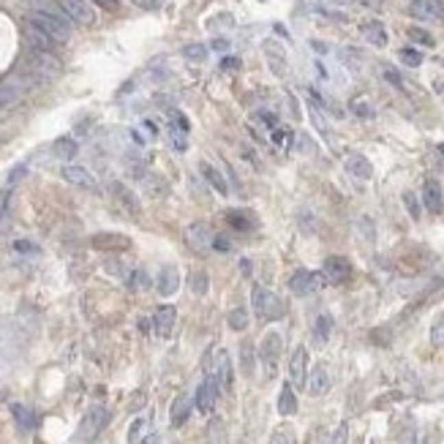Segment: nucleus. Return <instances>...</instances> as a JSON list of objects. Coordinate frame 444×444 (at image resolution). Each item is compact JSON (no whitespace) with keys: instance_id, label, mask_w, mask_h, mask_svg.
I'll list each match as a JSON object with an SVG mask.
<instances>
[{"instance_id":"f257e3e1","label":"nucleus","mask_w":444,"mask_h":444,"mask_svg":"<svg viewBox=\"0 0 444 444\" xmlns=\"http://www.w3.org/2000/svg\"><path fill=\"white\" fill-rule=\"evenodd\" d=\"M25 25H30V27H36V30H41L44 36H49V38H55L58 44H66L69 38H71V22H69V16L58 8V5H47V3H41V5H33L30 8V14L25 16Z\"/></svg>"},{"instance_id":"f03ea898","label":"nucleus","mask_w":444,"mask_h":444,"mask_svg":"<svg viewBox=\"0 0 444 444\" xmlns=\"http://www.w3.org/2000/svg\"><path fill=\"white\" fill-rule=\"evenodd\" d=\"M251 306H254V314H256L262 322H278V319L286 317V303H284L275 292H270V289H264V286H254V292H251Z\"/></svg>"},{"instance_id":"7ed1b4c3","label":"nucleus","mask_w":444,"mask_h":444,"mask_svg":"<svg viewBox=\"0 0 444 444\" xmlns=\"http://www.w3.org/2000/svg\"><path fill=\"white\" fill-rule=\"evenodd\" d=\"M55 5L69 16L71 25H79V27L96 25V5L90 0H55Z\"/></svg>"},{"instance_id":"20e7f679","label":"nucleus","mask_w":444,"mask_h":444,"mask_svg":"<svg viewBox=\"0 0 444 444\" xmlns=\"http://www.w3.org/2000/svg\"><path fill=\"white\" fill-rule=\"evenodd\" d=\"M208 362H205V371L219 382V387H221V393L226 390H232V382H234V373H232V360H229V354H226V349H219L213 357L208 354L205 357Z\"/></svg>"},{"instance_id":"39448f33","label":"nucleus","mask_w":444,"mask_h":444,"mask_svg":"<svg viewBox=\"0 0 444 444\" xmlns=\"http://www.w3.org/2000/svg\"><path fill=\"white\" fill-rule=\"evenodd\" d=\"M281 349H284V338H281V333L270 330V333L262 338V343H259V360H262V365H264L267 376H273V373H275L278 360H281Z\"/></svg>"},{"instance_id":"423d86ee","label":"nucleus","mask_w":444,"mask_h":444,"mask_svg":"<svg viewBox=\"0 0 444 444\" xmlns=\"http://www.w3.org/2000/svg\"><path fill=\"white\" fill-rule=\"evenodd\" d=\"M60 175H63V180L71 183L74 188H82V191H99V180H96V175H93L88 166H82V164L66 161V166L60 169Z\"/></svg>"},{"instance_id":"0eeeda50","label":"nucleus","mask_w":444,"mask_h":444,"mask_svg":"<svg viewBox=\"0 0 444 444\" xmlns=\"http://www.w3.org/2000/svg\"><path fill=\"white\" fill-rule=\"evenodd\" d=\"M213 229L208 226L205 221H194L188 229H186V245L197 254H208L213 248Z\"/></svg>"},{"instance_id":"6e6552de","label":"nucleus","mask_w":444,"mask_h":444,"mask_svg":"<svg viewBox=\"0 0 444 444\" xmlns=\"http://www.w3.org/2000/svg\"><path fill=\"white\" fill-rule=\"evenodd\" d=\"M322 284H325V275H322V273L297 270V273L292 275V281H289V289H292L297 297H308V295H314L317 289H322Z\"/></svg>"},{"instance_id":"1a4fd4ad","label":"nucleus","mask_w":444,"mask_h":444,"mask_svg":"<svg viewBox=\"0 0 444 444\" xmlns=\"http://www.w3.org/2000/svg\"><path fill=\"white\" fill-rule=\"evenodd\" d=\"M306 382H308V349L297 346L289 360V384L297 390H306Z\"/></svg>"},{"instance_id":"9d476101","label":"nucleus","mask_w":444,"mask_h":444,"mask_svg":"<svg viewBox=\"0 0 444 444\" xmlns=\"http://www.w3.org/2000/svg\"><path fill=\"white\" fill-rule=\"evenodd\" d=\"M110 194L112 199H114V205L117 208H123L131 219H139V210H142V205H139V199H136V194L125 186V183H120V180H114L110 183Z\"/></svg>"},{"instance_id":"9b49d317","label":"nucleus","mask_w":444,"mask_h":444,"mask_svg":"<svg viewBox=\"0 0 444 444\" xmlns=\"http://www.w3.org/2000/svg\"><path fill=\"white\" fill-rule=\"evenodd\" d=\"M219 395H221V387H219V382H216V379L208 373V376L202 379L199 390H197V409H199L202 415H210V412L216 409Z\"/></svg>"},{"instance_id":"f8f14e48","label":"nucleus","mask_w":444,"mask_h":444,"mask_svg":"<svg viewBox=\"0 0 444 444\" xmlns=\"http://www.w3.org/2000/svg\"><path fill=\"white\" fill-rule=\"evenodd\" d=\"M322 275H325L328 284H346L352 278V262L343 259V256H328Z\"/></svg>"},{"instance_id":"ddd939ff","label":"nucleus","mask_w":444,"mask_h":444,"mask_svg":"<svg viewBox=\"0 0 444 444\" xmlns=\"http://www.w3.org/2000/svg\"><path fill=\"white\" fill-rule=\"evenodd\" d=\"M25 41H27V49H33V52H44V55H58L60 47H63V44H58L55 38L44 36L41 30L30 27V25H25Z\"/></svg>"},{"instance_id":"4468645a","label":"nucleus","mask_w":444,"mask_h":444,"mask_svg":"<svg viewBox=\"0 0 444 444\" xmlns=\"http://www.w3.org/2000/svg\"><path fill=\"white\" fill-rule=\"evenodd\" d=\"M177 289H180V273H177V267L175 264H164L158 270V278H156V292L161 297H172Z\"/></svg>"},{"instance_id":"2eb2a0df","label":"nucleus","mask_w":444,"mask_h":444,"mask_svg":"<svg viewBox=\"0 0 444 444\" xmlns=\"http://www.w3.org/2000/svg\"><path fill=\"white\" fill-rule=\"evenodd\" d=\"M191 409H194V398L188 395V393H180L177 398H175V404H172V426L175 428H180V426H186L188 423V417H191Z\"/></svg>"},{"instance_id":"dca6fc26","label":"nucleus","mask_w":444,"mask_h":444,"mask_svg":"<svg viewBox=\"0 0 444 444\" xmlns=\"http://www.w3.org/2000/svg\"><path fill=\"white\" fill-rule=\"evenodd\" d=\"M175 319H177L175 306H161V308L156 311V317H153V328H156V333L161 335V338L172 335V330H175Z\"/></svg>"},{"instance_id":"f3484780","label":"nucleus","mask_w":444,"mask_h":444,"mask_svg":"<svg viewBox=\"0 0 444 444\" xmlns=\"http://www.w3.org/2000/svg\"><path fill=\"white\" fill-rule=\"evenodd\" d=\"M107 420H110V415H107V409H101V406H93L88 415H85V420H82V434L90 439V436H96L104 426H107Z\"/></svg>"},{"instance_id":"a211bd4d","label":"nucleus","mask_w":444,"mask_h":444,"mask_svg":"<svg viewBox=\"0 0 444 444\" xmlns=\"http://www.w3.org/2000/svg\"><path fill=\"white\" fill-rule=\"evenodd\" d=\"M423 202L431 213H442L444 210V194H442V186L439 180H426L423 186Z\"/></svg>"},{"instance_id":"6ab92c4d","label":"nucleus","mask_w":444,"mask_h":444,"mask_svg":"<svg viewBox=\"0 0 444 444\" xmlns=\"http://www.w3.org/2000/svg\"><path fill=\"white\" fill-rule=\"evenodd\" d=\"M22 93H25V88H22L16 79L0 82V112L16 107V104H19V99H22Z\"/></svg>"},{"instance_id":"aec40b11","label":"nucleus","mask_w":444,"mask_h":444,"mask_svg":"<svg viewBox=\"0 0 444 444\" xmlns=\"http://www.w3.org/2000/svg\"><path fill=\"white\" fill-rule=\"evenodd\" d=\"M128 245H131V240L117 232H101L93 237V248H101V251H123Z\"/></svg>"},{"instance_id":"412c9836","label":"nucleus","mask_w":444,"mask_h":444,"mask_svg":"<svg viewBox=\"0 0 444 444\" xmlns=\"http://www.w3.org/2000/svg\"><path fill=\"white\" fill-rule=\"evenodd\" d=\"M306 387H308L311 395H325V393L330 390V371H328L325 365H317V368L311 371Z\"/></svg>"},{"instance_id":"4be33fe9","label":"nucleus","mask_w":444,"mask_h":444,"mask_svg":"<svg viewBox=\"0 0 444 444\" xmlns=\"http://www.w3.org/2000/svg\"><path fill=\"white\" fill-rule=\"evenodd\" d=\"M226 223L234 229V232H251L256 226V216L245 208H237V210H229L226 213Z\"/></svg>"},{"instance_id":"5701e85b","label":"nucleus","mask_w":444,"mask_h":444,"mask_svg":"<svg viewBox=\"0 0 444 444\" xmlns=\"http://www.w3.org/2000/svg\"><path fill=\"white\" fill-rule=\"evenodd\" d=\"M346 172L354 175V177H360V180H371V177H373L371 161H368L365 156H357V153H352V156L346 158Z\"/></svg>"},{"instance_id":"b1692460","label":"nucleus","mask_w":444,"mask_h":444,"mask_svg":"<svg viewBox=\"0 0 444 444\" xmlns=\"http://www.w3.org/2000/svg\"><path fill=\"white\" fill-rule=\"evenodd\" d=\"M199 169H202V175H205V180L210 183V188H216V194H221V197L229 194V183H226V177L219 172V166H213L210 161H202Z\"/></svg>"},{"instance_id":"393cba45","label":"nucleus","mask_w":444,"mask_h":444,"mask_svg":"<svg viewBox=\"0 0 444 444\" xmlns=\"http://www.w3.org/2000/svg\"><path fill=\"white\" fill-rule=\"evenodd\" d=\"M264 55H267L270 69H273L278 77H284V74H286V55H284V49H281L275 41H264Z\"/></svg>"},{"instance_id":"a878e982","label":"nucleus","mask_w":444,"mask_h":444,"mask_svg":"<svg viewBox=\"0 0 444 444\" xmlns=\"http://www.w3.org/2000/svg\"><path fill=\"white\" fill-rule=\"evenodd\" d=\"M77 153H79V145H77L74 136H58L52 142V156L60 158V161H71Z\"/></svg>"},{"instance_id":"bb28decb","label":"nucleus","mask_w":444,"mask_h":444,"mask_svg":"<svg viewBox=\"0 0 444 444\" xmlns=\"http://www.w3.org/2000/svg\"><path fill=\"white\" fill-rule=\"evenodd\" d=\"M295 412H297V395H295V387L286 382V384L281 387V395H278V415L292 417Z\"/></svg>"},{"instance_id":"cd10ccee","label":"nucleus","mask_w":444,"mask_h":444,"mask_svg":"<svg viewBox=\"0 0 444 444\" xmlns=\"http://www.w3.org/2000/svg\"><path fill=\"white\" fill-rule=\"evenodd\" d=\"M142 186H145V191H147V197H161V194H166V180L164 177H158V175H142Z\"/></svg>"},{"instance_id":"c85d7f7f","label":"nucleus","mask_w":444,"mask_h":444,"mask_svg":"<svg viewBox=\"0 0 444 444\" xmlns=\"http://www.w3.org/2000/svg\"><path fill=\"white\" fill-rule=\"evenodd\" d=\"M415 11L420 16H436V19H444V3L442 0H423L415 5Z\"/></svg>"},{"instance_id":"c756f323","label":"nucleus","mask_w":444,"mask_h":444,"mask_svg":"<svg viewBox=\"0 0 444 444\" xmlns=\"http://www.w3.org/2000/svg\"><path fill=\"white\" fill-rule=\"evenodd\" d=\"M362 33H365L368 41H373L376 47H384V44H387V33H384V27H382L379 22H365V25H362Z\"/></svg>"},{"instance_id":"7c9ffc66","label":"nucleus","mask_w":444,"mask_h":444,"mask_svg":"<svg viewBox=\"0 0 444 444\" xmlns=\"http://www.w3.org/2000/svg\"><path fill=\"white\" fill-rule=\"evenodd\" d=\"M208 55H210V49H208L205 44H186V47H183V58L191 60V63H205Z\"/></svg>"},{"instance_id":"2f4dec72","label":"nucleus","mask_w":444,"mask_h":444,"mask_svg":"<svg viewBox=\"0 0 444 444\" xmlns=\"http://www.w3.org/2000/svg\"><path fill=\"white\" fill-rule=\"evenodd\" d=\"M166 120H169V128H175V131H183V134L191 131L188 114H183L180 110H166Z\"/></svg>"},{"instance_id":"473e14b6","label":"nucleus","mask_w":444,"mask_h":444,"mask_svg":"<svg viewBox=\"0 0 444 444\" xmlns=\"http://www.w3.org/2000/svg\"><path fill=\"white\" fill-rule=\"evenodd\" d=\"M240 362H243V373L251 376L254 373V343L251 341H245L240 346Z\"/></svg>"},{"instance_id":"72a5a7b5","label":"nucleus","mask_w":444,"mask_h":444,"mask_svg":"<svg viewBox=\"0 0 444 444\" xmlns=\"http://www.w3.org/2000/svg\"><path fill=\"white\" fill-rule=\"evenodd\" d=\"M188 284H191V289H194L197 295H205V292H208V286H210V278H208V273L197 270V273H191V275H188Z\"/></svg>"},{"instance_id":"f704fd0d","label":"nucleus","mask_w":444,"mask_h":444,"mask_svg":"<svg viewBox=\"0 0 444 444\" xmlns=\"http://www.w3.org/2000/svg\"><path fill=\"white\" fill-rule=\"evenodd\" d=\"M145 431H147V420H145V417H136V420L131 423V428H128V444H139V442H142Z\"/></svg>"},{"instance_id":"c9c22d12","label":"nucleus","mask_w":444,"mask_h":444,"mask_svg":"<svg viewBox=\"0 0 444 444\" xmlns=\"http://www.w3.org/2000/svg\"><path fill=\"white\" fill-rule=\"evenodd\" d=\"M229 328H232V330H245V328H248V311H245V308L229 311Z\"/></svg>"},{"instance_id":"e433bc0d","label":"nucleus","mask_w":444,"mask_h":444,"mask_svg":"<svg viewBox=\"0 0 444 444\" xmlns=\"http://www.w3.org/2000/svg\"><path fill=\"white\" fill-rule=\"evenodd\" d=\"M330 330H333V319H330V317H319V319H317V328H314L319 343H325V341L330 338Z\"/></svg>"},{"instance_id":"4c0bfd02","label":"nucleus","mask_w":444,"mask_h":444,"mask_svg":"<svg viewBox=\"0 0 444 444\" xmlns=\"http://www.w3.org/2000/svg\"><path fill=\"white\" fill-rule=\"evenodd\" d=\"M208 444H226V434H223V426L219 420H213L208 426Z\"/></svg>"},{"instance_id":"58836bf2","label":"nucleus","mask_w":444,"mask_h":444,"mask_svg":"<svg viewBox=\"0 0 444 444\" xmlns=\"http://www.w3.org/2000/svg\"><path fill=\"white\" fill-rule=\"evenodd\" d=\"M404 202H406V208H409V216L417 221V219H423V210H420V202H417V197L412 194V191H406L404 194Z\"/></svg>"},{"instance_id":"ea45409f","label":"nucleus","mask_w":444,"mask_h":444,"mask_svg":"<svg viewBox=\"0 0 444 444\" xmlns=\"http://www.w3.org/2000/svg\"><path fill=\"white\" fill-rule=\"evenodd\" d=\"M270 444H297V439H295V434H292L289 428H278V431L273 434Z\"/></svg>"},{"instance_id":"a19ab883","label":"nucleus","mask_w":444,"mask_h":444,"mask_svg":"<svg viewBox=\"0 0 444 444\" xmlns=\"http://www.w3.org/2000/svg\"><path fill=\"white\" fill-rule=\"evenodd\" d=\"M431 341H434L436 346L444 343V314L436 317V322H434V328H431Z\"/></svg>"},{"instance_id":"79ce46f5","label":"nucleus","mask_w":444,"mask_h":444,"mask_svg":"<svg viewBox=\"0 0 444 444\" xmlns=\"http://www.w3.org/2000/svg\"><path fill=\"white\" fill-rule=\"evenodd\" d=\"M169 136H172V145H175V150H188V136L183 134V131H175V128H169Z\"/></svg>"},{"instance_id":"37998d69","label":"nucleus","mask_w":444,"mask_h":444,"mask_svg":"<svg viewBox=\"0 0 444 444\" xmlns=\"http://www.w3.org/2000/svg\"><path fill=\"white\" fill-rule=\"evenodd\" d=\"M289 139H292V134H289V131H284V128H273V142H275L278 147H286V145H289Z\"/></svg>"},{"instance_id":"c03bdc74","label":"nucleus","mask_w":444,"mask_h":444,"mask_svg":"<svg viewBox=\"0 0 444 444\" xmlns=\"http://www.w3.org/2000/svg\"><path fill=\"white\" fill-rule=\"evenodd\" d=\"M409 36H412V38H415L417 44H428V47L434 44V38H431V36H428L426 30H420V27H412V30H409Z\"/></svg>"},{"instance_id":"a18cd8bd","label":"nucleus","mask_w":444,"mask_h":444,"mask_svg":"<svg viewBox=\"0 0 444 444\" xmlns=\"http://www.w3.org/2000/svg\"><path fill=\"white\" fill-rule=\"evenodd\" d=\"M401 58L406 66H420V52H415V49H401Z\"/></svg>"},{"instance_id":"49530a36","label":"nucleus","mask_w":444,"mask_h":444,"mask_svg":"<svg viewBox=\"0 0 444 444\" xmlns=\"http://www.w3.org/2000/svg\"><path fill=\"white\" fill-rule=\"evenodd\" d=\"M11 191H14L11 186H5V188L0 191V219L8 213V197H11Z\"/></svg>"},{"instance_id":"de8ad7c7","label":"nucleus","mask_w":444,"mask_h":444,"mask_svg":"<svg viewBox=\"0 0 444 444\" xmlns=\"http://www.w3.org/2000/svg\"><path fill=\"white\" fill-rule=\"evenodd\" d=\"M352 112L360 114V117H371V114H373V110H371L368 104H362V101H352Z\"/></svg>"},{"instance_id":"09e8293b","label":"nucleus","mask_w":444,"mask_h":444,"mask_svg":"<svg viewBox=\"0 0 444 444\" xmlns=\"http://www.w3.org/2000/svg\"><path fill=\"white\" fill-rule=\"evenodd\" d=\"M136 8H145V11H156L161 8V0H131Z\"/></svg>"},{"instance_id":"8fccbe9b","label":"nucleus","mask_w":444,"mask_h":444,"mask_svg":"<svg viewBox=\"0 0 444 444\" xmlns=\"http://www.w3.org/2000/svg\"><path fill=\"white\" fill-rule=\"evenodd\" d=\"M221 69H223V71H237V69H240V58L226 55V58L221 60Z\"/></svg>"},{"instance_id":"3c124183","label":"nucleus","mask_w":444,"mask_h":444,"mask_svg":"<svg viewBox=\"0 0 444 444\" xmlns=\"http://www.w3.org/2000/svg\"><path fill=\"white\" fill-rule=\"evenodd\" d=\"M259 120L267 125V128H278V117L273 112H259Z\"/></svg>"},{"instance_id":"603ef678","label":"nucleus","mask_w":444,"mask_h":444,"mask_svg":"<svg viewBox=\"0 0 444 444\" xmlns=\"http://www.w3.org/2000/svg\"><path fill=\"white\" fill-rule=\"evenodd\" d=\"M14 251H22V254H38V248H36L33 243H27V240H19V243H14Z\"/></svg>"},{"instance_id":"864d4df0","label":"nucleus","mask_w":444,"mask_h":444,"mask_svg":"<svg viewBox=\"0 0 444 444\" xmlns=\"http://www.w3.org/2000/svg\"><path fill=\"white\" fill-rule=\"evenodd\" d=\"M210 49H213V52H226V49H229V41H226V38H213V41H210Z\"/></svg>"},{"instance_id":"5fc2aeb1","label":"nucleus","mask_w":444,"mask_h":444,"mask_svg":"<svg viewBox=\"0 0 444 444\" xmlns=\"http://www.w3.org/2000/svg\"><path fill=\"white\" fill-rule=\"evenodd\" d=\"M346 434H349V428H346V426H341V428L335 431V436H333V442H330V444H346Z\"/></svg>"},{"instance_id":"6e6d98bb","label":"nucleus","mask_w":444,"mask_h":444,"mask_svg":"<svg viewBox=\"0 0 444 444\" xmlns=\"http://www.w3.org/2000/svg\"><path fill=\"white\" fill-rule=\"evenodd\" d=\"M93 5H101V8H117L120 0H90Z\"/></svg>"},{"instance_id":"4d7b16f0","label":"nucleus","mask_w":444,"mask_h":444,"mask_svg":"<svg viewBox=\"0 0 444 444\" xmlns=\"http://www.w3.org/2000/svg\"><path fill=\"white\" fill-rule=\"evenodd\" d=\"M142 131H147L150 136H158V131H156V125H153V120H142Z\"/></svg>"},{"instance_id":"13d9d810","label":"nucleus","mask_w":444,"mask_h":444,"mask_svg":"<svg viewBox=\"0 0 444 444\" xmlns=\"http://www.w3.org/2000/svg\"><path fill=\"white\" fill-rule=\"evenodd\" d=\"M384 74H387V79H390V82H393V85H401V79H398V74H395V71H393V69H387V71H384Z\"/></svg>"},{"instance_id":"bf43d9fd","label":"nucleus","mask_w":444,"mask_h":444,"mask_svg":"<svg viewBox=\"0 0 444 444\" xmlns=\"http://www.w3.org/2000/svg\"><path fill=\"white\" fill-rule=\"evenodd\" d=\"M128 134H131V139H134L136 145H145V142H147V139H145V136H142L139 131H128Z\"/></svg>"},{"instance_id":"052dcab7","label":"nucleus","mask_w":444,"mask_h":444,"mask_svg":"<svg viewBox=\"0 0 444 444\" xmlns=\"http://www.w3.org/2000/svg\"><path fill=\"white\" fill-rule=\"evenodd\" d=\"M139 444H158V436H156V434H147V436H142V442Z\"/></svg>"},{"instance_id":"680f3d73","label":"nucleus","mask_w":444,"mask_h":444,"mask_svg":"<svg viewBox=\"0 0 444 444\" xmlns=\"http://www.w3.org/2000/svg\"><path fill=\"white\" fill-rule=\"evenodd\" d=\"M139 330H142V333H147V330H150V322H147V319H142V322H139Z\"/></svg>"},{"instance_id":"e2e57ef3","label":"nucleus","mask_w":444,"mask_h":444,"mask_svg":"<svg viewBox=\"0 0 444 444\" xmlns=\"http://www.w3.org/2000/svg\"><path fill=\"white\" fill-rule=\"evenodd\" d=\"M436 90H439V93L444 96V85H436Z\"/></svg>"}]
</instances>
